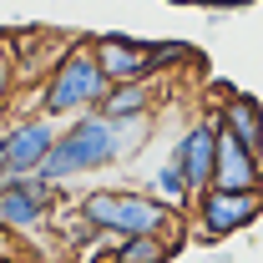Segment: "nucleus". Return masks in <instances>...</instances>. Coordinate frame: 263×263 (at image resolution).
<instances>
[{"mask_svg":"<svg viewBox=\"0 0 263 263\" xmlns=\"http://www.w3.org/2000/svg\"><path fill=\"white\" fill-rule=\"evenodd\" d=\"M76 213H81L91 228L111 233V238L167 233L177 248H182V228H187V213L167 208L162 197H152L147 187H86V193L76 197Z\"/></svg>","mask_w":263,"mask_h":263,"instance_id":"nucleus-2","label":"nucleus"},{"mask_svg":"<svg viewBox=\"0 0 263 263\" xmlns=\"http://www.w3.org/2000/svg\"><path fill=\"white\" fill-rule=\"evenodd\" d=\"M0 263H21V233L0 223Z\"/></svg>","mask_w":263,"mask_h":263,"instance_id":"nucleus-16","label":"nucleus"},{"mask_svg":"<svg viewBox=\"0 0 263 263\" xmlns=\"http://www.w3.org/2000/svg\"><path fill=\"white\" fill-rule=\"evenodd\" d=\"M258 218H263V187H202L187 208V238L208 248L233 233H248Z\"/></svg>","mask_w":263,"mask_h":263,"instance_id":"nucleus-4","label":"nucleus"},{"mask_svg":"<svg viewBox=\"0 0 263 263\" xmlns=\"http://www.w3.org/2000/svg\"><path fill=\"white\" fill-rule=\"evenodd\" d=\"M122 162H127V152H122V127L91 106V111L71 117L61 127L51 157L41 167V177L56 182V187H71V182H81V177H97V172L122 167Z\"/></svg>","mask_w":263,"mask_h":263,"instance_id":"nucleus-1","label":"nucleus"},{"mask_svg":"<svg viewBox=\"0 0 263 263\" xmlns=\"http://www.w3.org/2000/svg\"><path fill=\"white\" fill-rule=\"evenodd\" d=\"M5 41L15 46L21 86H31V91H35V86L56 71V61L71 51V41H76V35H61V31H15V35H5Z\"/></svg>","mask_w":263,"mask_h":263,"instance_id":"nucleus-9","label":"nucleus"},{"mask_svg":"<svg viewBox=\"0 0 263 263\" xmlns=\"http://www.w3.org/2000/svg\"><path fill=\"white\" fill-rule=\"evenodd\" d=\"M15 86H21V71H15V46H10V41L0 35V111L10 106Z\"/></svg>","mask_w":263,"mask_h":263,"instance_id":"nucleus-15","label":"nucleus"},{"mask_svg":"<svg viewBox=\"0 0 263 263\" xmlns=\"http://www.w3.org/2000/svg\"><path fill=\"white\" fill-rule=\"evenodd\" d=\"M56 182H46L41 172H10L5 182H0V223L5 228H15L21 238L35 228H46L51 223V213H56Z\"/></svg>","mask_w":263,"mask_h":263,"instance_id":"nucleus-6","label":"nucleus"},{"mask_svg":"<svg viewBox=\"0 0 263 263\" xmlns=\"http://www.w3.org/2000/svg\"><path fill=\"white\" fill-rule=\"evenodd\" d=\"M152 106H157V81H111L97 111L111 122H132V117H152Z\"/></svg>","mask_w":263,"mask_h":263,"instance_id":"nucleus-12","label":"nucleus"},{"mask_svg":"<svg viewBox=\"0 0 263 263\" xmlns=\"http://www.w3.org/2000/svg\"><path fill=\"white\" fill-rule=\"evenodd\" d=\"M243 5H258V0H208V10H243Z\"/></svg>","mask_w":263,"mask_h":263,"instance_id":"nucleus-17","label":"nucleus"},{"mask_svg":"<svg viewBox=\"0 0 263 263\" xmlns=\"http://www.w3.org/2000/svg\"><path fill=\"white\" fill-rule=\"evenodd\" d=\"M218 127L233 132L243 147H253L263 157V101L248 97V91H228L223 97V106H218Z\"/></svg>","mask_w":263,"mask_h":263,"instance_id":"nucleus-11","label":"nucleus"},{"mask_svg":"<svg viewBox=\"0 0 263 263\" xmlns=\"http://www.w3.org/2000/svg\"><path fill=\"white\" fill-rule=\"evenodd\" d=\"M213 187H263V157L253 147H243L233 132L218 127V167H213Z\"/></svg>","mask_w":263,"mask_h":263,"instance_id":"nucleus-10","label":"nucleus"},{"mask_svg":"<svg viewBox=\"0 0 263 263\" xmlns=\"http://www.w3.org/2000/svg\"><path fill=\"white\" fill-rule=\"evenodd\" d=\"M97 56L106 81H157L167 66L187 61L177 41H137V35H97Z\"/></svg>","mask_w":263,"mask_h":263,"instance_id":"nucleus-5","label":"nucleus"},{"mask_svg":"<svg viewBox=\"0 0 263 263\" xmlns=\"http://www.w3.org/2000/svg\"><path fill=\"white\" fill-rule=\"evenodd\" d=\"M56 137H61V127L46 111H26V117L0 127V157L10 162V172H41L51 147H56Z\"/></svg>","mask_w":263,"mask_h":263,"instance_id":"nucleus-7","label":"nucleus"},{"mask_svg":"<svg viewBox=\"0 0 263 263\" xmlns=\"http://www.w3.org/2000/svg\"><path fill=\"white\" fill-rule=\"evenodd\" d=\"M172 157L187 172L193 193L213 187V167H218V111H208V117H197V122H187L172 137Z\"/></svg>","mask_w":263,"mask_h":263,"instance_id":"nucleus-8","label":"nucleus"},{"mask_svg":"<svg viewBox=\"0 0 263 263\" xmlns=\"http://www.w3.org/2000/svg\"><path fill=\"white\" fill-rule=\"evenodd\" d=\"M106 91H111V81H106V71H101L97 35H76L71 51L56 61V71L35 86V111H46L51 122H71V117L101 106Z\"/></svg>","mask_w":263,"mask_h":263,"instance_id":"nucleus-3","label":"nucleus"},{"mask_svg":"<svg viewBox=\"0 0 263 263\" xmlns=\"http://www.w3.org/2000/svg\"><path fill=\"white\" fill-rule=\"evenodd\" d=\"M147 193L152 197H162L167 208H177V213H187V208H193V182H187V172H182V167H177V157H172V152H167V162L157 167V172H152V177H147Z\"/></svg>","mask_w":263,"mask_h":263,"instance_id":"nucleus-14","label":"nucleus"},{"mask_svg":"<svg viewBox=\"0 0 263 263\" xmlns=\"http://www.w3.org/2000/svg\"><path fill=\"white\" fill-rule=\"evenodd\" d=\"M177 258V243L167 233H132V238H117V253L111 263H172Z\"/></svg>","mask_w":263,"mask_h":263,"instance_id":"nucleus-13","label":"nucleus"}]
</instances>
